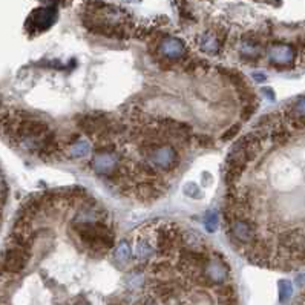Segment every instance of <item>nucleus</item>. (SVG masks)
I'll list each match as a JSON object with an SVG mask.
<instances>
[{
    "instance_id": "obj_3",
    "label": "nucleus",
    "mask_w": 305,
    "mask_h": 305,
    "mask_svg": "<svg viewBox=\"0 0 305 305\" xmlns=\"http://www.w3.org/2000/svg\"><path fill=\"white\" fill-rule=\"evenodd\" d=\"M293 293V287H292V282L289 281H281L279 282V301L284 304V302H287L290 299Z\"/></svg>"
},
{
    "instance_id": "obj_2",
    "label": "nucleus",
    "mask_w": 305,
    "mask_h": 305,
    "mask_svg": "<svg viewBox=\"0 0 305 305\" xmlns=\"http://www.w3.org/2000/svg\"><path fill=\"white\" fill-rule=\"evenodd\" d=\"M57 18V9L54 8H40V9H35L29 20H28V25L26 28L31 31V32H42L45 29H48Z\"/></svg>"
},
{
    "instance_id": "obj_5",
    "label": "nucleus",
    "mask_w": 305,
    "mask_h": 305,
    "mask_svg": "<svg viewBox=\"0 0 305 305\" xmlns=\"http://www.w3.org/2000/svg\"><path fill=\"white\" fill-rule=\"evenodd\" d=\"M239 129H241V126L239 125H233L229 131H226V134L222 135V141H230L232 138H235L236 135H238V132H239Z\"/></svg>"
},
{
    "instance_id": "obj_4",
    "label": "nucleus",
    "mask_w": 305,
    "mask_h": 305,
    "mask_svg": "<svg viewBox=\"0 0 305 305\" xmlns=\"http://www.w3.org/2000/svg\"><path fill=\"white\" fill-rule=\"evenodd\" d=\"M193 140L196 141V145L201 146V148H213V146H215V140H213L212 135H209V134L195 135Z\"/></svg>"
},
{
    "instance_id": "obj_1",
    "label": "nucleus",
    "mask_w": 305,
    "mask_h": 305,
    "mask_svg": "<svg viewBox=\"0 0 305 305\" xmlns=\"http://www.w3.org/2000/svg\"><path fill=\"white\" fill-rule=\"evenodd\" d=\"M29 256H31L29 250L9 244L2 255L0 270H2L3 273H8V275H17L20 272H23L25 267L28 266Z\"/></svg>"
}]
</instances>
